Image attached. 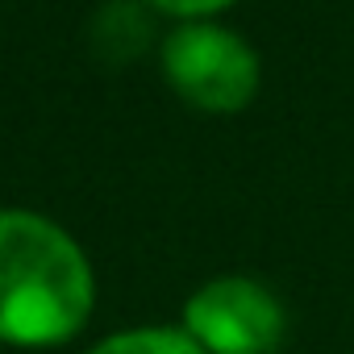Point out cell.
Segmentation results:
<instances>
[{"label":"cell","instance_id":"cell-1","mask_svg":"<svg viewBox=\"0 0 354 354\" xmlns=\"http://www.w3.org/2000/svg\"><path fill=\"white\" fill-rule=\"evenodd\" d=\"M96 267L84 242L50 213L0 209V350H63L92 325Z\"/></svg>","mask_w":354,"mask_h":354},{"label":"cell","instance_id":"cell-3","mask_svg":"<svg viewBox=\"0 0 354 354\" xmlns=\"http://www.w3.org/2000/svg\"><path fill=\"white\" fill-rule=\"evenodd\" d=\"M180 325L205 354H279L292 321L271 283L225 271L188 292Z\"/></svg>","mask_w":354,"mask_h":354},{"label":"cell","instance_id":"cell-2","mask_svg":"<svg viewBox=\"0 0 354 354\" xmlns=\"http://www.w3.org/2000/svg\"><path fill=\"white\" fill-rule=\"evenodd\" d=\"M158 71L184 104L209 117L250 109L263 88L259 50L225 21H175L158 42Z\"/></svg>","mask_w":354,"mask_h":354},{"label":"cell","instance_id":"cell-5","mask_svg":"<svg viewBox=\"0 0 354 354\" xmlns=\"http://www.w3.org/2000/svg\"><path fill=\"white\" fill-rule=\"evenodd\" d=\"M84 354H205L180 321H154V325H125L96 337Z\"/></svg>","mask_w":354,"mask_h":354},{"label":"cell","instance_id":"cell-4","mask_svg":"<svg viewBox=\"0 0 354 354\" xmlns=\"http://www.w3.org/2000/svg\"><path fill=\"white\" fill-rule=\"evenodd\" d=\"M150 17L142 0H104L88 26L92 50L109 63H133L150 42Z\"/></svg>","mask_w":354,"mask_h":354},{"label":"cell","instance_id":"cell-6","mask_svg":"<svg viewBox=\"0 0 354 354\" xmlns=\"http://www.w3.org/2000/svg\"><path fill=\"white\" fill-rule=\"evenodd\" d=\"M142 5L158 17H171V21H217L238 0H142Z\"/></svg>","mask_w":354,"mask_h":354}]
</instances>
